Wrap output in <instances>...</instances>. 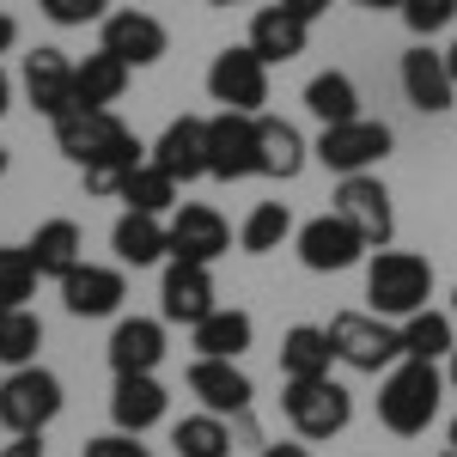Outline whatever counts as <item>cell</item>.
Segmentation results:
<instances>
[{
  "label": "cell",
  "instance_id": "cell-42",
  "mask_svg": "<svg viewBox=\"0 0 457 457\" xmlns=\"http://www.w3.org/2000/svg\"><path fill=\"white\" fill-rule=\"evenodd\" d=\"M256 457H312V445H299V439H281V445H262Z\"/></svg>",
  "mask_w": 457,
  "mask_h": 457
},
{
  "label": "cell",
  "instance_id": "cell-40",
  "mask_svg": "<svg viewBox=\"0 0 457 457\" xmlns=\"http://www.w3.org/2000/svg\"><path fill=\"white\" fill-rule=\"evenodd\" d=\"M0 457H43V433H12V445H0Z\"/></svg>",
  "mask_w": 457,
  "mask_h": 457
},
{
  "label": "cell",
  "instance_id": "cell-46",
  "mask_svg": "<svg viewBox=\"0 0 457 457\" xmlns=\"http://www.w3.org/2000/svg\"><path fill=\"white\" fill-rule=\"evenodd\" d=\"M445 68H452V79H457V43H452V49H445Z\"/></svg>",
  "mask_w": 457,
  "mask_h": 457
},
{
  "label": "cell",
  "instance_id": "cell-45",
  "mask_svg": "<svg viewBox=\"0 0 457 457\" xmlns=\"http://www.w3.org/2000/svg\"><path fill=\"white\" fill-rule=\"evenodd\" d=\"M12 110V79H6V68H0V116Z\"/></svg>",
  "mask_w": 457,
  "mask_h": 457
},
{
  "label": "cell",
  "instance_id": "cell-52",
  "mask_svg": "<svg viewBox=\"0 0 457 457\" xmlns=\"http://www.w3.org/2000/svg\"><path fill=\"white\" fill-rule=\"evenodd\" d=\"M452 305H457V293H452Z\"/></svg>",
  "mask_w": 457,
  "mask_h": 457
},
{
  "label": "cell",
  "instance_id": "cell-36",
  "mask_svg": "<svg viewBox=\"0 0 457 457\" xmlns=\"http://www.w3.org/2000/svg\"><path fill=\"white\" fill-rule=\"evenodd\" d=\"M37 262L25 245H0V305H31L37 299Z\"/></svg>",
  "mask_w": 457,
  "mask_h": 457
},
{
  "label": "cell",
  "instance_id": "cell-15",
  "mask_svg": "<svg viewBox=\"0 0 457 457\" xmlns=\"http://www.w3.org/2000/svg\"><path fill=\"white\" fill-rule=\"evenodd\" d=\"M55 287H62L68 317H116L122 299H129V275H122V269H104V262H79V269H68Z\"/></svg>",
  "mask_w": 457,
  "mask_h": 457
},
{
  "label": "cell",
  "instance_id": "cell-44",
  "mask_svg": "<svg viewBox=\"0 0 457 457\" xmlns=\"http://www.w3.org/2000/svg\"><path fill=\"white\" fill-rule=\"evenodd\" d=\"M348 6H366V12H403V0H348Z\"/></svg>",
  "mask_w": 457,
  "mask_h": 457
},
{
  "label": "cell",
  "instance_id": "cell-48",
  "mask_svg": "<svg viewBox=\"0 0 457 457\" xmlns=\"http://www.w3.org/2000/svg\"><path fill=\"white\" fill-rule=\"evenodd\" d=\"M208 6H256V0H208Z\"/></svg>",
  "mask_w": 457,
  "mask_h": 457
},
{
  "label": "cell",
  "instance_id": "cell-41",
  "mask_svg": "<svg viewBox=\"0 0 457 457\" xmlns=\"http://www.w3.org/2000/svg\"><path fill=\"white\" fill-rule=\"evenodd\" d=\"M281 6H287V12H299L305 25H317V19H323V12H329L336 0H281Z\"/></svg>",
  "mask_w": 457,
  "mask_h": 457
},
{
  "label": "cell",
  "instance_id": "cell-29",
  "mask_svg": "<svg viewBox=\"0 0 457 457\" xmlns=\"http://www.w3.org/2000/svg\"><path fill=\"white\" fill-rule=\"evenodd\" d=\"M305 110H312L323 129H336V122H353V116H360V86H353L342 68L317 73L312 86H305Z\"/></svg>",
  "mask_w": 457,
  "mask_h": 457
},
{
  "label": "cell",
  "instance_id": "cell-22",
  "mask_svg": "<svg viewBox=\"0 0 457 457\" xmlns=\"http://www.w3.org/2000/svg\"><path fill=\"white\" fill-rule=\"evenodd\" d=\"M403 92H409V104H415V110H427V116L452 110V98H457V79H452L445 55H439L433 43H415V49L403 55Z\"/></svg>",
  "mask_w": 457,
  "mask_h": 457
},
{
  "label": "cell",
  "instance_id": "cell-21",
  "mask_svg": "<svg viewBox=\"0 0 457 457\" xmlns=\"http://www.w3.org/2000/svg\"><path fill=\"white\" fill-rule=\"evenodd\" d=\"M110 372H159L165 360V317H116L110 329Z\"/></svg>",
  "mask_w": 457,
  "mask_h": 457
},
{
  "label": "cell",
  "instance_id": "cell-34",
  "mask_svg": "<svg viewBox=\"0 0 457 457\" xmlns=\"http://www.w3.org/2000/svg\"><path fill=\"white\" fill-rule=\"evenodd\" d=\"M177 189H183V183L165 177L153 159H146L141 171L122 183V195H116V202H122V208H135V213H159V220H165V213H177Z\"/></svg>",
  "mask_w": 457,
  "mask_h": 457
},
{
  "label": "cell",
  "instance_id": "cell-12",
  "mask_svg": "<svg viewBox=\"0 0 457 457\" xmlns=\"http://www.w3.org/2000/svg\"><path fill=\"white\" fill-rule=\"evenodd\" d=\"M98 49H110L116 62H129V68H153L165 49H171V31L141 12V6H122V12H110L104 25H98Z\"/></svg>",
  "mask_w": 457,
  "mask_h": 457
},
{
  "label": "cell",
  "instance_id": "cell-31",
  "mask_svg": "<svg viewBox=\"0 0 457 457\" xmlns=\"http://www.w3.org/2000/svg\"><path fill=\"white\" fill-rule=\"evenodd\" d=\"M43 317L31 305H0V366H37Z\"/></svg>",
  "mask_w": 457,
  "mask_h": 457
},
{
  "label": "cell",
  "instance_id": "cell-43",
  "mask_svg": "<svg viewBox=\"0 0 457 457\" xmlns=\"http://www.w3.org/2000/svg\"><path fill=\"white\" fill-rule=\"evenodd\" d=\"M12 43H19V19L0 12V55H12Z\"/></svg>",
  "mask_w": 457,
  "mask_h": 457
},
{
  "label": "cell",
  "instance_id": "cell-33",
  "mask_svg": "<svg viewBox=\"0 0 457 457\" xmlns=\"http://www.w3.org/2000/svg\"><path fill=\"white\" fill-rule=\"evenodd\" d=\"M171 445L177 457H232V427H226V415H183V421L171 427Z\"/></svg>",
  "mask_w": 457,
  "mask_h": 457
},
{
  "label": "cell",
  "instance_id": "cell-16",
  "mask_svg": "<svg viewBox=\"0 0 457 457\" xmlns=\"http://www.w3.org/2000/svg\"><path fill=\"white\" fill-rule=\"evenodd\" d=\"M146 159L165 177H177V183L208 177V116H177V122H165V135L146 146Z\"/></svg>",
  "mask_w": 457,
  "mask_h": 457
},
{
  "label": "cell",
  "instance_id": "cell-28",
  "mask_svg": "<svg viewBox=\"0 0 457 457\" xmlns=\"http://www.w3.org/2000/svg\"><path fill=\"white\" fill-rule=\"evenodd\" d=\"M336 348H329V329L317 323H293L281 342V378H329Z\"/></svg>",
  "mask_w": 457,
  "mask_h": 457
},
{
  "label": "cell",
  "instance_id": "cell-9",
  "mask_svg": "<svg viewBox=\"0 0 457 457\" xmlns=\"http://www.w3.org/2000/svg\"><path fill=\"white\" fill-rule=\"evenodd\" d=\"M129 141H135V129H129L116 110H68V116L55 122V146H62V159H73L79 171L98 165V159H110V153H122Z\"/></svg>",
  "mask_w": 457,
  "mask_h": 457
},
{
  "label": "cell",
  "instance_id": "cell-51",
  "mask_svg": "<svg viewBox=\"0 0 457 457\" xmlns=\"http://www.w3.org/2000/svg\"><path fill=\"white\" fill-rule=\"evenodd\" d=\"M439 457H457V452H439Z\"/></svg>",
  "mask_w": 457,
  "mask_h": 457
},
{
  "label": "cell",
  "instance_id": "cell-26",
  "mask_svg": "<svg viewBox=\"0 0 457 457\" xmlns=\"http://www.w3.org/2000/svg\"><path fill=\"white\" fill-rule=\"evenodd\" d=\"M25 250H31V262H37V275H43V281H62L68 269L86 262V238H79V226H73V220H43Z\"/></svg>",
  "mask_w": 457,
  "mask_h": 457
},
{
  "label": "cell",
  "instance_id": "cell-30",
  "mask_svg": "<svg viewBox=\"0 0 457 457\" xmlns=\"http://www.w3.org/2000/svg\"><path fill=\"white\" fill-rule=\"evenodd\" d=\"M396 329H403V360H452V348H457L452 317L433 312V305L415 312V317H403Z\"/></svg>",
  "mask_w": 457,
  "mask_h": 457
},
{
  "label": "cell",
  "instance_id": "cell-37",
  "mask_svg": "<svg viewBox=\"0 0 457 457\" xmlns=\"http://www.w3.org/2000/svg\"><path fill=\"white\" fill-rule=\"evenodd\" d=\"M457 19V0H403V25L415 31V43H433Z\"/></svg>",
  "mask_w": 457,
  "mask_h": 457
},
{
  "label": "cell",
  "instance_id": "cell-19",
  "mask_svg": "<svg viewBox=\"0 0 457 457\" xmlns=\"http://www.w3.org/2000/svg\"><path fill=\"white\" fill-rule=\"evenodd\" d=\"M165 409H171V396L159 385V372H122L110 385V421H116V433H146V427L165 421Z\"/></svg>",
  "mask_w": 457,
  "mask_h": 457
},
{
  "label": "cell",
  "instance_id": "cell-17",
  "mask_svg": "<svg viewBox=\"0 0 457 457\" xmlns=\"http://www.w3.org/2000/svg\"><path fill=\"white\" fill-rule=\"evenodd\" d=\"M19 86H25V98H31V104L43 110L49 122H62L68 110H79V104H73V62L62 55V49H49V43L25 55V68H19Z\"/></svg>",
  "mask_w": 457,
  "mask_h": 457
},
{
  "label": "cell",
  "instance_id": "cell-20",
  "mask_svg": "<svg viewBox=\"0 0 457 457\" xmlns=\"http://www.w3.org/2000/svg\"><path fill=\"white\" fill-rule=\"evenodd\" d=\"M110 250H116V269H153V262H171V226H165L159 213L122 208V220L110 226Z\"/></svg>",
  "mask_w": 457,
  "mask_h": 457
},
{
  "label": "cell",
  "instance_id": "cell-13",
  "mask_svg": "<svg viewBox=\"0 0 457 457\" xmlns=\"http://www.w3.org/2000/svg\"><path fill=\"white\" fill-rule=\"evenodd\" d=\"M165 226H171V256L177 262H208L213 269V262L232 250V226L213 208H202V202H177V213Z\"/></svg>",
  "mask_w": 457,
  "mask_h": 457
},
{
  "label": "cell",
  "instance_id": "cell-27",
  "mask_svg": "<svg viewBox=\"0 0 457 457\" xmlns=\"http://www.w3.org/2000/svg\"><path fill=\"white\" fill-rule=\"evenodd\" d=\"M256 146H262V177H281V183L305 171V153H312L305 135L281 116H256Z\"/></svg>",
  "mask_w": 457,
  "mask_h": 457
},
{
  "label": "cell",
  "instance_id": "cell-23",
  "mask_svg": "<svg viewBox=\"0 0 457 457\" xmlns=\"http://www.w3.org/2000/svg\"><path fill=\"white\" fill-rule=\"evenodd\" d=\"M250 49L275 68V62H299L305 55V43H312V25L299 19V12H287V6H256V19H250V37H245Z\"/></svg>",
  "mask_w": 457,
  "mask_h": 457
},
{
  "label": "cell",
  "instance_id": "cell-38",
  "mask_svg": "<svg viewBox=\"0 0 457 457\" xmlns=\"http://www.w3.org/2000/svg\"><path fill=\"white\" fill-rule=\"evenodd\" d=\"M37 6H43V19L62 25V31H73V25H104L110 19V0H37Z\"/></svg>",
  "mask_w": 457,
  "mask_h": 457
},
{
  "label": "cell",
  "instance_id": "cell-10",
  "mask_svg": "<svg viewBox=\"0 0 457 457\" xmlns=\"http://www.w3.org/2000/svg\"><path fill=\"white\" fill-rule=\"evenodd\" d=\"M336 213H342V220H348V226L372 250H390V238H396V208H390V189L372 171H353V177H342V183H336Z\"/></svg>",
  "mask_w": 457,
  "mask_h": 457
},
{
  "label": "cell",
  "instance_id": "cell-49",
  "mask_svg": "<svg viewBox=\"0 0 457 457\" xmlns=\"http://www.w3.org/2000/svg\"><path fill=\"white\" fill-rule=\"evenodd\" d=\"M445 439H452V452H457V415H452V433H445Z\"/></svg>",
  "mask_w": 457,
  "mask_h": 457
},
{
  "label": "cell",
  "instance_id": "cell-50",
  "mask_svg": "<svg viewBox=\"0 0 457 457\" xmlns=\"http://www.w3.org/2000/svg\"><path fill=\"white\" fill-rule=\"evenodd\" d=\"M0 177H6V146H0Z\"/></svg>",
  "mask_w": 457,
  "mask_h": 457
},
{
  "label": "cell",
  "instance_id": "cell-39",
  "mask_svg": "<svg viewBox=\"0 0 457 457\" xmlns=\"http://www.w3.org/2000/svg\"><path fill=\"white\" fill-rule=\"evenodd\" d=\"M79 457H153V445H141V433H98Z\"/></svg>",
  "mask_w": 457,
  "mask_h": 457
},
{
  "label": "cell",
  "instance_id": "cell-47",
  "mask_svg": "<svg viewBox=\"0 0 457 457\" xmlns=\"http://www.w3.org/2000/svg\"><path fill=\"white\" fill-rule=\"evenodd\" d=\"M445 378H452V390H457V348H452V366H445Z\"/></svg>",
  "mask_w": 457,
  "mask_h": 457
},
{
  "label": "cell",
  "instance_id": "cell-5",
  "mask_svg": "<svg viewBox=\"0 0 457 457\" xmlns=\"http://www.w3.org/2000/svg\"><path fill=\"white\" fill-rule=\"evenodd\" d=\"M62 378L49 366H12L0 378V427L6 433H43V427L62 415Z\"/></svg>",
  "mask_w": 457,
  "mask_h": 457
},
{
  "label": "cell",
  "instance_id": "cell-1",
  "mask_svg": "<svg viewBox=\"0 0 457 457\" xmlns=\"http://www.w3.org/2000/svg\"><path fill=\"white\" fill-rule=\"evenodd\" d=\"M439 396H445L439 360H396L385 372V385H378V421H385L396 439H415V433L433 427Z\"/></svg>",
  "mask_w": 457,
  "mask_h": 457
},
{
  "label": "cell",
  "instance_id": "cell-24",
  "mask_svg": "<svg viewBox=\"0 0 457 457\" xmlns=\"http://www.w3.org/2000/svg\"><path fill=\"white\" fill-rule=\"evenodd\" d=\"M129 62H116L110 49H92L86 62H73V104L79 110H110L129 92Z\"/></svg>",
  "mask_w": 457,
  "mask_h": 457
},
{
  "label": "cell",
  "instance_id": "cell-25",
  "mask_svg": "<svg viewBox=\"0 0 457 457\" xmlns=\"http://www.w3.org/2000/svg\"><path fill=\"white\" fill-rule=\"evenodd\" d=\"M189 342H195L202 360H238V353L256 342V323H250V312H238V305H213V312L189 329Z\"/></svg>",
  "mask_w": 457,
  "mask_h": 457
},
{
  "label": "cell",
  "instance_id": "cell-35",
  "mask_svg": "<svg viewBox=\"0 0 457 457\" xmlns=\"http://www.w3.org/2000/svg\"><path fill=\"white\" fill-rule=\"evenodd\" d=\"M146 165V146L141 135L122 146V153H110V159H98V165H86V195H122V183Z\"/></svg>",
  "mask_w": 457,
  "mask_h": 457
},
{
  "label": "cell",
  "instance_id": "cell-3",
  "mask_svg": "<svg viewBox=\"0 0 457 457\" xmlns=\"http://www.w3.org/2000/svg\"><path fill=\"white\" fill-rule=\"evenodd\" d=\"M329 348L348 372H390L403 360V329L378 312H336L329 317Z\"/></svg>",
  "mask_w": 457,
  "mask_h": 457
},
{
  "label": "cell",
  "instance_id": "cell-11",
  "mask_svg": "<svg viewBox=\"0 0 457 457\" xmlns=\"http://www.w3.org/2000/svg\"><path fill=\"white\" fill-rule=\"evenodd\" d=\"M293 245H299V262H305L312 275H342V269H353V262L372 250L336 208L317 213V220H305V226L293 232Z\"/></svg>",
  "mask_w": 457,
  "mask_h": 457
},
{
  "label": "cell",
  "instance_id": "cell-18",
  "mask_svg": "<svg viewBox=\"0 0 457 457\" xmlns=\"http://www.w3.org/2000/svg\"><path fill=\"white\" fill-rule=\"evenodd\" d=\"M189 396H195L208 415H245L256 385L245 378L238 360H202V353H195V366H189Z\"/></svg>",
  "mask_w": 457,
  "mask_h": 457
},
{
  "label": "cell",
  "instance_id": "cell-14",
  "mask_svg": "<svg viewBox=\"0 0 457 457\" xmlns=\"http://www.w3.org/2000/svg\"><path fill=\"white\" fill-rule=\"evenodd\" d=\"M213 312V275L208 262H165V275H159V317L165 323H183V329H195L202 317Z\"/></svg>",
  "mask_w": 457,
  "mask_h": 457
},
{
  "label": "cell",
  "instance_id": "cell-4",
  "mask_svg": "<svg viewBox=\"0 0 457 457\" xmlns=\"http://www.w3.org/2000/svg\"><path fill=\"white\" fill-rule=\"evenodd\" d=\"M281 415L293 421V433L317 445V439H336V433H348L353 421V396L348 385H336V378H287L281 390Z\"/></svg>",
  "mask_w": 457,
  "mask_h": 457
},
{
  "label": "cell",
  "instance_id": "cell-8",
  "mask_svg": "<svg viewBox=\"0 0 457 457\" xmlns=\"http://www.w3.org/2000/svg\"><path fill=\"white\" fill-rule=\"evenodd\" d=\"M208 177H220V183L262 177L256 116H245V110H220V116H208Z\"/></svg>",
  "mask_w": 457,
  "mask_h": 457
},
{
  "label": "cell",
  "instance_id": "cell-7",
  "mask_svg": "<svg viewBox=\"0 0 457 457\" xmlns=\"http://www.w3.org/2000/svg\"><path fill=\"white\" fill-rule=\"evenodd\" d=\"M390 146H396V135H390L385 122H372V116H353V122H336V129H323L317 135V165L336 177H353V171H372L378 159H385Z\"/></svg>",
  "mask_w": 457,
  "mask_h": 457
},
{
  "label": "cell",
  "instance_id": "cell-32",
  "mask_svg": "<svg viewBox=\"0 0 457 457\" xmlns=\"http://www.w3.org/2000/svg\"><path fill=\"white\" fill-rule=\"evenodd\" d=\"M287 238H293L287 202H256V208L245 213V226H238V250H245V256H269V250H281Z\"/></svg>",
  "mask_w": 457,
  "mask_h": 457
},
{
  "label": "cell",
  "instance_id": "cell-6",
  "mask_svg": "<svg viewBox=\"0 0 457 457\" xmlns=\"http://www.w3.org/2000/svg\"><path fill=\"white\" fill-rule=\"evenodd\" d=\"M208 98L220 110H245V116H262L269 104V62L238 43V49H220L208 62Z\"/></svg>",
  "mask_w": 457,
  "mask_h": 457
},
{
  "label": "cell",
  "instance_id": "cell-2",
  "mask_svg": "<svg viewBox=\"0 0 457 457\" xmlns=\"http://www.w3.org/2000/svg\"><path fill=\"white\" fill-rule=\"evenodd\" d=\"M427 299H433V262L427 256H415V250H378L366 262V312L403 323V317L427 312Z\"/></svg>",
  "mask_w": 457,
  "mask_h": 457
}]
</instances>
